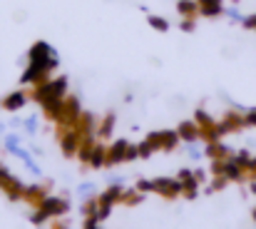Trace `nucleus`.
I'll list each match as a JSON object with an SVG mask.
<instances>
[{"label":"nucleus","mask_w":256,"mask_h":229,"mask_svg":"<svg viewBox=\"0 0 256 229\" xmlns=\"http://www.w3.org/2000/svg\"><path fill=\"white\" fill-rule=\"evenodd\" d=\"M150 142H152V147L154 150H174L176 145H179V132H172V130H164V132H152L150 137H147Z\"/></svg>","instance_id":"f257e3e1"},{"label":"nucleus","mask_w":256,"mask_h":229,"mask_svg":"<svg viewBox=\"0 0 256 229\" xmlns=\"http://www.w3.org/2000/svg\"><path fill=\"white\" fill-rule=\"evenodd\" d=\"M40 209H42L48 217H60V214L68 212V202L60 199V197H45L42 204H40Z\"/></svg>","instance_id":"f03ea898"},{"label":"nucleus","mask_w":256,"mask_h":229,"mask_svg":"<svg viewBox=\"0 0 256 229\" xmlns=\"http://www.w3.org/2000/svg\"><path fill=\"white\" fill-rule=\"evenodd\" d=\"M154 192H160L164 197H176L184 189H182V182L179 179H164V177H160V179H154Z\"/></svg>","instance_id":"7ed1b4c3"},{"label":"nucleus","mask_w":256,"mask_h":229,"mask_svg":"<svg viewBox=\"0 0 256 229\" xmlns=\"http://www.w3.org/2000/svg\"><path fill=\"white\" fill-rule=\"evenodd\" d=\"M127 152H130V142H127V140H117V142L107 150V164L127 162Z\"/></svg>","instance_id":"20e7f679"},{"label":"nucleus","mask_w":256,"mask_h":229,"mask_svg":"<svg viewBox=\"0 0 256 229\" xmlns=\"http://www.w3.org/2000/svg\"><path fill=\"white\" fill-rule=\"evenodd\" d=\"M196 3H199V15L204 18H219L222 13H226L222 0H196Z\"/></svg>","instance_id":"39448f33"},{"label":"nucleus","mask_w":256,"mask_h":229,"mask_svg":"<svg viewBox=\"0 0 256 229\" xmlns=\"http://www.w3.org/2000/svg\"><path fill=\"white\" fill-rule=\"evenodd\" d=\"M176 132H179V137H182L184 142H196V140L202 137V127H199L196 122H189V120L182 122Z\"/></svg>","instance_id":"423d86ee"},{"label":"nucleus","mask_w":256,"mask_h":229,"mask_svg":"<svg viewBox=\"0 0 256 229\" xmlns=\"http://www.w3.org/2000/svg\"><path fill=\"white\" fill-rule=\"evenodd\" d=\"M25 102H28V95H25V92H12V95H8V97L2 100V107L10 110V112H15V110L25 107Z\"/></svg>","instance_id":"0eeeda50"},{"label":"nucleus","mask_w":256,"mask_h":229,"mask_svg":"<svg viewBox=\"0 0 256 229\" xmlns=\"http://www.w3.org/2000/svg\"><path fill=\"white\" fill-rule=\"evenodd\" d=\"M204 152H206V157H212V159H224L229 154V147L216 140V142H206V150Z\"/></svg>","instance_id":"6e6552de"},{"label":"nucleus","mask_w":256,"mask_h":229,"mask_svg":"<svg viewBox=\"0 0 256 229\" xmlns=\"http://www.w3.org/2000/svg\"><path fill=\"white\" fill-rule=\"evenodd\" d=\"M107 150H110V147L94 145V150H92V159H90V167H104V164H107Z\"/></svg>","instance_id":"1a4fd4ad"},{"label":"nucleus","mask_w":256,"mask_h":229,"mask_svg":"<svg viewBox=\"0 0 256 229\" xmlns=\"http://www.w3.org/2000/svg\"><path fill=\"white\" fill-rule=\"evenodd\" d=\"M176 10H179L184 18H194V15L199 13V3H194V0H179V3H176Z\"/></svg>","instance_id":"9d476101"},{"label":"nucleus","mask_w":256,"mask_h":229,"mask_svg":"<svg viewBox=\"0 0 256 229\" xmlns=\"http://www.w3.org/2000/svg\"><path fill=\"white\" fill-rule=\"evenodd\" d=\"M112 127H114V115H107V117H104V122L97 127V135H100V137H110Z\"/></svg>","instance_id":"9b49d317"},{"label":"nucleus","mask_w":256,"mask_h":229,"mask_svg":"<svg viewBox=\"0 0 256 229\" xmlns=\"http://www.w3.org/2000/svg\"><path fill=\"white\" fill-rule=\"evenodd\" d=\"M12 184H15V177H12L5 167H0V189H5V192H8Z\"/></svg>","instance_id":"f8f14e48"},{"label":"nucleus","mask_w":256,"mask_h":229,"mask_svg":"<svg viewBox=\"0 0 256 229\" xmlns=\"http://www.w3.org/2000/svg\"><path fill=\"white\" fill-rule=\"evenodd\" d=\"M150 25H152L154 30H160V33L170 30V23H167L164 18H160V15H150Z\"/></svg>","instance_id":"ddd939ff"},{"label":"nucleus","mask_w":256,"mask_h":229,"mask_svg":"<svg viewBox=\"0 0 256 229\" xmlns=\"http://www.w3.org/2000/svg\"><path fill=\"white\" fill-rule=\"evenodd\" d=\"M120 202H124V204H137V202H142V194H140V189H137V192H124Z\"/></svg>","instance_id":"4468645a"},{"label":"nucleus","mask_w":256,"mask_h":229,"mask_svg":"<svg viewBox=\"0 0 256 229\" xmlns=\"http://www.w3.org/2000/svg\"><path fill=\"white\" fill-rule=\"evenodd\" d=\"M137 150H140V157H144V159L154 152V147H152V142H150V140H142V142L137 145Z\"/></svg>","instance_id":"2eb2a0df"},{"label":"nucleus","mask_w":256,"mask_h":229,"mask_svg":"<svg viewBox=\"0 0 256 229\" xmlns=\"http://www.w3.org/2000/svg\"><path fill=\"white\" fill-rule=\"evenodd\" d=\"M137 189H140V192H154V182H144V179H140V182H137Z\"/></svg>","instance_id":"dca6fc26"},{"label":"nucleus","mask_w":256,"mask_h":229,"mask_svg":"<svg viewBox=\"0 0 256 229\" xmlns=\"http://www.w3.org/2000/svg\"><path fill=\"white\" fill-rule=\"evenodd\" d=\"M179 28L186 30V33H192V30H194V18H184V20L179 23Z\"/></svg>","instance_id":"f3484780"},{"label":"nucleus","mask_w":256,"mask_h":229,"mask_svg":"<svg viewBox=\"0 0 256 229\" xmlns=\"http://www.w3.org/2000/svg\"><path fill=\"white\" fill-rule=\"evenodd\" d=\"M242 23H244V28H252V30H256V13H254V15H249V18H244Z\"/></svg>","instance_id":"a211bd4d"},{"label":"nucleus","mask_w":256,"mask_h":229,"mask_svg":"<svg viewBox=\"0 0 256 229\" xmlns=\"http://www.w3.org/2000/svg\"><path fill=\"white\" fill-rule=\"evenodd\" d=\"M97 224H100V219H97V217H87L85 219V229H97Z\"/></svg>","instance_id":"6ab92c4d"},{"label":"nucleus","mask_w":256,"mask_h":229,"mask_svg":"<svg viewBox=\"0 0 256 229\" xmlns=\"http://www.w3.org/2000/svg\"><path fill=\"white\" fill-rule=\"evenodd\" d=\"M246 125H254L256 127V110H252V112L246 115Z\"/></svg>","instance_id":"aec40b11"},{"label":"nucleus","mask_w":256,"mask_h":229,"mask_svg":"<svg viewBox=\"0 0 256 229\" xmlns=\"http://www.w3.org/2000/svg\"><path fill=\"white\" fill-rule=\"evenodd\" d=\"M252 192H254V194H256V179H254V182H252Z\"/></svg>","instance_id":"412c9836"},{"label":"nucleus","mask_w":256,"mask_h":229,"mask_svg":"<svg viewBox=\"0 0 256 229\" xmlns=\"http://www.w3.org/2000/svg\"><path fill=\"white\" fill-rule=\"evenodd\" d=\"M254 222H256V207H254Z\"/></svg>","instance_id":"4be33fe9"},{"label":"nucleus","mask_w":256,"mask_h":229,"mask_svg":"<svg viewBox=\"0 0 256 229\" xmlns=\"http://www.w3.org/2000/svg\"><path fill=\"white\" fill-rule=\"evenodd\" d=\"M234 3H239V0H234Z\"/></svg>","instance_id":"5701e85b"}]
</instances>
